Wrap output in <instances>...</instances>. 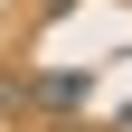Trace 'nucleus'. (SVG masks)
Instances as JSON below:
<instances>
[{"label":"nucleus","mask_w":132,"mask_h":132,"mask_svg":"<svg viewBox=\"0 0 132 132\" xmlns=\"http://www.w3.org/2000/svg\"><path fill=\"white\" fill-rule=\"evenodd\" d=\"M104 132H132V113H123V123H104Z\"/></svg>","instance_id":"nucleus-2"},{"label":"nucleus","mask_w":132,"mask_h":132,"mask_svg":"<svg viewBox=\"0 0 132 132\" xmlns=\"http://www.w3.org/2000/svg\"><path fill=\"white\" fill-rule=\"evenodd\" d=\"M19 94H28V104H47V113H85V66H57V76H19Z\"/></svg>","instance_id":"nucleus-1"}]
</instances>
